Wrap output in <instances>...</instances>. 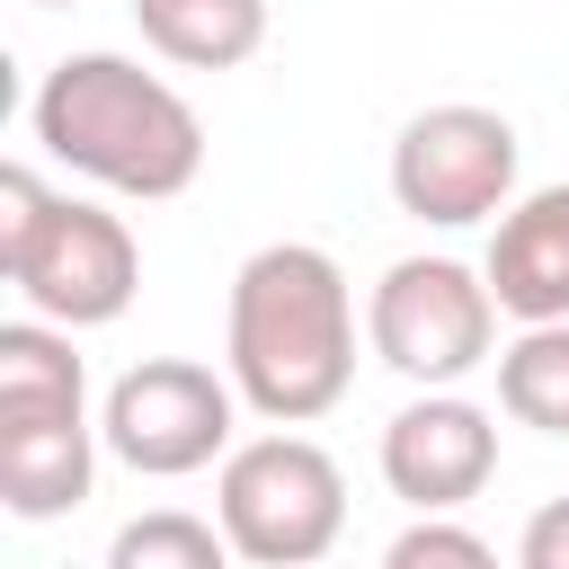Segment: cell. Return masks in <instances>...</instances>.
<instances>
[{"label":"cell","instance_id":"52a82bcc","mask_svg":"<svg viewBox=\"0 0 569 569\" xmlns=\"http://www.w3.org/2000/svg\"><path fill=\"white\" fill-rule=\"evenodd\" d=\"M231 427H240V391H231V373H213L196 356H142L98 400L107 453L142 480H187V471L222 462Z\"/></svg>","mask_w":569,"mask_h":569},{"label":"cell","instance_id":"7c38bea8","mask_svg":"<svg viewBox=\"0 0 569 569\" xmlns=\"http://www.w3.org/2000/svg\"><path fill=\"white\" fill-rule=\"evenodd\" d=\"M89 373L71 329L53 320H0V409H80Z\"/></svg>","mask_w":569,"mask_h":569},{"label":"cell","instance_id":"30bf717a","mask_svg":"<svg viewBox=\"0 0 569 569\" xmlns=\"http://www.w3.org/2000/svg\"><path fill=\"white\" fill-rule=\"evenodd\" d=\"M480 276H489V293H498L507 320H525V329L569 320V178L533 187V196H516L498 213Z\"/></svg>","mask_w":569,"mask_h":569},{"label":"cell","instance_id":"8992f818","mask_svg":"<svg viewBox=\"0 0 569 569\" xmlns=\"http://www.w3.org/2000/svg\"><path fill=\"white\" fill-rule=\"evenodd\" d=\"M516 169H525L516 124L498 107H471V98L418 107L391 133V204L409 222H436V231L498 222L516 204Z\"/></svg>","mask_w":569,"mask_h":569},{"label":"cell","instance_id":"5b68a950","mask_svg":"<svg viewBox=\"0 0 569 569\" xmlns=\"http://www.w3.org/2000/svg\"><path fill=\"white\" fill-rule=\"evenodd\" d=\"M365 338L400 382L453 391L462 373L498 365V293L462 258H391L365 293Z\"/></svg>","mask_w":569,"mask_h":569},{"label":"cell","instance_id":"5bb4252c","mask_svg":"<svg viewBox=\"0 0 569 569\" xmlns=\"http://www.w3.org/2000/svg\"><path fill=\"white\" fill-rule=\"evenodd\" d=\"M240 551L222 542V525L187 516V507H151V516H124L116 542H107V569H231Z\"/></svg>","mask_w":569,"mask_h":569},{"label":"cell","instance_id":"ba28073f","mask_svg":"<svg viewBox=\"0 0 569 569\" xmlns=\"http://www.w3.org/2000/svg\"><path fill=\"white\" fill-rule=\"evenodd\" d=\"M382 480L418 516H453L498 480V418L462 391H418L382 427Z\"/></svg>","mask_w":569,"mask_h":569},{"label":"cell","instance_id":"9c48e42d","mask_svg":"<svg viewBox=\"0 0 569 569\" xmlns=\"http://www.w3.org/2000/svg\"><path fill=\"white\" fill-rule=\"evenodd\" d=\"M98 418L80 409H0V507L18 525H53L98 480Z\"/></svg>","mask_w":569,"mask_h":569},{"label":"cell","instance_id":"277c9868","mask_svg":"<svg viewBox=\"0 0 569 569\" xmlns=\"http://www.w3.org/2000/svg\"><path fill=\"white\" fill-rule=\"evenodd\" d=\"M213 525L249 569H311L347 533V471H338L329 445H311L293 427L249 436V445L222 453Z\"/></svg>","mask_w":569,"mask_h":569},{"label":"cell","instance_id":"7a4b0ae2","mask_svg":"<svg viewBox=\"0 0 569 569\" xmlns=\"http://www.w3.org/2000/svg\"><path fill=\"white\" fill-rule=\"evenodd\" d=\"M27 133L71 178L142 204L187 196L204 169V116L187 107L178 80L142 71L133 53H62L27 98Z\"/></svg>","mask_w":569,"mask_h":569},{"label":"cell","instance_id":"9a60e30c","mask_svg":"<svg viewBox=\"0 0 569 569\" xmlns=\"http://www.w3.org/2000/svg\"><path fill=\"white\" fill-rule=\"evenodd\" d=\"M382 569H507V560H498V542H480L462 516H418V525L391 533Z\"/></svg>","mask_w":569,"mask_h":569},{"label":"cell","instance_id":"2e32d148","mask_svg":"<svg viewBox=\"0 0 569 569\" xmlns=\"http://www.w3.org/2000/svg\"><path fill=\"white\" fill-rule=\"evenodd\" d=\"M516 569H569V498H542L516 533Z\"/></svg>","mask_w":569,"mask_h":569},{"label":"cell","instance_id":"8fae6325","mask_svg":"<svg viewBox=\"0 0 569 569\" xmlns=\"http://www.w3.org/2000/svg\"><path fill=\"white\" fill-rule=\"evenodd\" d=\"M133 27L178 71H240L267 44V0H133Z\"/></svg>","mask_w":569,"mask_h":569},{"label":"cell","instance_id":"3957f363","mask_svg":"<svg viewBox=\"0 0 569 569\" xmlns=\"http://www.w3.org/2000/svg\"><path fill=\"white\" fill-rule=\"evenodd\" d=\"M0 276L18 284L27 320L107 329L142 293V249H133L124 213L53 196L27 160H9L0 169Z\"/></svg>","mask_w":569,"mask_h":569},{"label":"cell","instance_id":"4fadbf2b","mask_svg":"<svg viewBox=\"0 0 569 569\" xmlns=\"http://www.w3.org/2000/svg\"><path fill=\"white\" fill-rule=\"evenodd\" d=\"M498 409L533 436H569V320L516 329V347H498Z\"/></svg>","mask_w":569,"mask_h":569},{"label":"cell","instance_id":"6da1fadb","mask_svg":"<svg viewBox=\"0 0 569 569\" xmlns=\"http://www.w3.org/2000/svg\"><path fill=\"white\" fill-rule=\"evenodd\" d=\"M222 373L267 427H311L356 382V293L320 240H267L222 302Z\"/></svg>","mask_w":569,"mask_h":569},{"label":"cell","instance_id":"e0dca14e","mask_svg":"<svg viewBox=\"0 0 569 569\" xmlns=\"http://www.w3.org/2000/svg\"><path fill=\"white\" fill-rule=\"evenodd\" d=\"M27 9H80V0H27Z\"/></svg>","mask_w":569,"mask_h":569}]
</instances>
